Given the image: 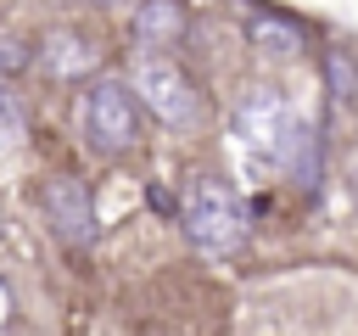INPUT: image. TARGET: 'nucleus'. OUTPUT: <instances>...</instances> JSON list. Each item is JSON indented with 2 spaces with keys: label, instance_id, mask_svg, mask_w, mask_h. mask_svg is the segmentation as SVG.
<instances>
[{
  "label": "nucleus",
  "instance_id": "obj_2",
  "mask_svg": "<svg viewBox=\"0 0 358 336\" xmlns=\"http://www.w3.org/2000/svg\"><path fill=\"white\" fill-rule=\"evenodd\" d=\"M179 224H185L190 246H201L207 258H229L246 241V207L224 179H196L179 207Z\"/></svg>",
  "mask_w": 358,
  "mask_h": 336
},
{
  "label": "nucleus",
  "instance_id": "obj_3",
  "mask_svg": "<svg viewBox=\"0 0 358 336\" xmlns=\"http://www.w3.org/2000/svg\"><path fill=\"white\" fill-rule=\"evenodd\" d=\"M78 123H84L90 151H101V157H123V151H134V146H140V134H145L140 95H134L129 84H117V78H101V84H90V90H84Z\"/></svg>",
  "mask_w": 358,
  "mask_h": 336
},
{
  "label": "nucleus",
  "instance_id": "obj_10",
  "mask_svg": "<svg viewBox=\"0 0 358 336\" xmlns=\"http://www.w3.org/2000/svg\"><path fill=\"white\" fill-rule=\"evenodd\" d=\"M17 129H22V112H17V101H11V90L0 84V140H17Z\"/></svg>",
  "mask_w": 358,
  "mask_h": 336
},
{
  "label": "nucleus",
  "instance_id": "obj_1",
  "mask_svg": "<svg viewBox=\"0 0 358 336\" xmlns=\"http://www.w3.org/2000/svg\"><path fill=\"white\" fill-rule=\"evenodd\" d=\"M134 95H140V106L162 123V129H173V134H190V129H201V112H207V101H201V90H196V78L179 67V62H168L162 50L151 56H140L134 62Z\"/></svg>",
  "mask_w": 358,
  "mask_h": 336
},
{
  "label": "nucleus",
  "instance_id": "obj_9",
  "mask_svg": "<svg viewBox=\"0 0 358 336\" xmlns=\"http://www.w3.org/2000/svg\"><path fill=\"white\" fill-rule=\"evenodd\" d=\"M324 67H330V90H336V95H352V62H347L341 50H330Z\"/></svg>",
  "mask_w": 358,
  "mask_h": 336
},
{
  "label": "nucleus",
  "instance_id": "obj_11",
  "mask_svg": "<svg viewBox=\"0 0 358 336\" xmlns=\"http://www.w3.org/2000/svg\"><path fill=\"white\" fill-rule=\"evenodd\" d=\"M17 67H22V50H17V45L0 34V73H17Z\"/></svg>",
  "mask_w": 358,
  "mask_h": 336
},
{
  "label": "nucleus",
  "instance_id": "obj_4",
  "mask_svg": "<svg viewBox=\"0 0 358 336\" xmlns=\"http://www.w3.org/2000/svg\"><path fill=\"white\" fill-rule=\"evenodd\" d=\"M235 146L257 162V168H285L291 162V146H296V134H302V123H296V112L280 101V95H268V90H257V95H246L241 106H235Z\"/></svg>",
  "mask_w": 358,
  "mask_h": 336
},
{
  "label": "nucleus",
  "instance_id": "obj_7",
  "mask_svg": "<svg viewBox=\"0 0 358 336\" xmlns=\"http://www.w3.org/2000/svg\"><path fill=\"white\" fill-rule=\"evenodd\" d=\"M185 39V6L179 0H145L134 11V45L145 50H168Z\"/></svg>",
  "mask_w": 358,
  "mask_h": 336
},
{
  "label": "nucleus",
  "instance_id": "obj_6",
  "mask_svg": "<svg viewBox=\"0 0 358 336\" xmlns=\"http://www.w3.org/2000/svg\"><path fill=\"white\" fill-rule=\"evenodd\" d=\"M39 67L50 78H78V73L95 67V45L84 34H73V28H56V34L39 39Z\"/></svg>",
  "mask_w": 358,
  "mask_h": 336
},
{
  "label": "nucleus",
  "instance_id": "obj_8",
  "mask_svg": "<svg viewBox=\"0 0 358 336\" xmlns=\"http://www.w3.org/2000/svg\"><path fill=\"white\" fill-rule=\"evenodd\" d=\"M246 39H252L263 56H274V62H291V56L308 50V34H302L296 22H285V17H274V11H252V17H246Z\"/></svg>",
  "mask_w": 358,
  "mask_h": 336
},
{
  "label": "nucleus",
  "instance_id": "obj_12",
  "mask_svg": "<svg viewBox=\"0 0 358 336\" xmlns=\"http://www.w3.org/2000/svg\"><path fill=\"white\" fill-rule=\"evenodd\" d=\"M11 319V291H6V280H0V325Z\"/></svg>",
  "mask_w": 358,
  "mask_h": 336
},
{
  "label": "nucleus",
  "instance_id": "obj_5",
  "mask_svg": "<svg viewBox=\"0 0 358 336\" xmlns=\"http://www.w3.org/2000/svg\"><path fill=\"white\" fill-rule=\"evenodd\" d=\"M39 207H45V218H50V230H56L62 246H90V241H95V207H90L84 179H73V174L45 179Z\"/></svg>",
  "mask_w": 358,
  "mask_h": 336
},
{
  "label": "nucleus",
  "instance_id": "obj_13",
  "mask_svg": "<svg viewBox=\"0 0 358 336\" xmlns=\"http://www.w3.org/2000/svg\"><path fill=\"white\" fill-rule=\"evenodd\" d=\"M95 6H117V0H95Z\"/></svg>",
  "mask_w": 358,
  "mask_h": 336
}]
</instances>
